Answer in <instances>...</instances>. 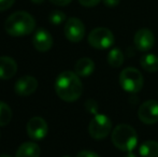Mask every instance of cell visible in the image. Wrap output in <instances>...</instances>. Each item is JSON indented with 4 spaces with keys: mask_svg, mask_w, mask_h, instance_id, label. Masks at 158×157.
Instances as JSON below:
<instances>
[{
    "mask_svg": "<svg viewBox=\"0 0 158 157\" xmlns=\"http://www.w3.org/2000/svg\"><path fill=\"white\" fill-rule=\"evenodd\" d=\"M87 41L92 48H97V50H106L114 44L115 38L110 29L104 27H98L89 32Z\"/></svg>",
    "mask_w": 158,
    "mask_h": 157,
    "instance_id": "6",
    "label": "cell"
},
{
    "mask_svg": "<svg viewBox=\"0 0 158 157\" xmlns=\"http://www.w3.org/2000/svg\"><path fill=\"white\" fill-rule=\"evenodd\" d=\"M48 21L53 24V25H60L66 21V14L59 10H55L48 15Z\"/></svg>",
    "mask_w": 158,
    "mask_h": 157,
    "instance_id": "20",
    "label": "cell"
},
{
    "mask_svg": "<svg viewBox=\"0 0 158 157\" xmlns=\"http://www.w3.org/2000/svg\"><path fill=\"white\" fill-rule=\"evenodd\" d=\"M12 119V110L6 103L0 101V126H6Z\"/></svg>",
    "mask_w": 158,
    "mask_h": 157,
    "instance_id": "19",
    "label": "cell"
},
{
    "mask_svg": "<svg viewBox=\"0 0 158 157\" xmlns=\"http://www.w3.org/2000/svg\"><path fill=\"white\" fill-rule=\"evenodd\" d=\"M133 43L137 50L141 52H148L154 46L155 44V36L150 29L142 28L135 32L133 37Z\"/></svg>",
    "mask_w": 158,
    "mask_h": 157,
    "instance_id": "10",
    "label": "cell"
},
{
    "mask_svg": "<svg viewBox=\"0 0 158 157\" xmlns=\"http://www.w3.org/2000/svg\"><path fill=\"white\" fill-rule=\"evenodd\" d=\"M41 150L37 143L29 141L25 142L17 149L15 157H40Z\"/></svg>",
    "mask_w": 158,
    "mask_h": 157,
    "instance_id": "15",
    "label": "cell"
},
{
    "mask_svg": "<svg viewBox=\"0 0 158 157\" xmlns=\"http://www.w3.org/2000/svg\"><path fill=\"white\" fill-rule=\"evenodd\" d=\"M121 87L125 92L130 94H137L143 87V76L142 73L133 67H127L123 69V71L119 73L118 78Z\"/></svg>",
    "mask_w": 158,
    "mask_h": 157,
    "instance_id": "4",
    "label": "cell"
},
{
    "mask_svg": "<svg viewBox=\"0 0 158 157\" xmlns=\"http://www.w3.org/2000/svg\"><path fill=\"white\" fill-rule=\"evenodd\" d=\"M64 32L66 38L71 42H80L85 36V26L81 19L77 17H70L64 24Z\"/></svg>",
    "mask_w": 158,
    "mask_h": 157,
    "instance_id": "8",
    "label": "cell"
},
{
    "mask_svg": "<svg viewBox=\"0 0 158 157\" xmlns=\"http://www.w3.org/2000/svg\"><path fill=\"white\" fill-rule=\"evenodd\" d=\"M35 19L25 11H17L11 14L4 23V29L12 37L28 36L35 30Z\"/></svg>",
    "mask_w": 158,
    "mask_h": 157,
    "instance_id": "2",
    "label": "cell"
},
{
    "mask_svg": "<svg viewBox=\"0 0 158 157\" xmlns=\"http://www.w3.org/2000/svg\"><path fill=\"white\" fill-rule=\"evenodd\" d=\"M95 71V63L88 57L80 58L74 66V72L79 76H88Z\"/></svg>",
    "mask_w": 158,
    "mask_h": 157,
    "instance_id": "14",
    "label": "cell"
},
{
    "mask_svg": "<svg viewBox=\"0 0 158 157\" xmlns=\"http://www.w3.org/2000/svg\"><path fill=\"white\" fill-rule=\"evenodd\" d=\"M75 157H100V156L97 153H95V152L89 151V150H83V151L79 152Z\"/></svg>",
    "mask_w": 158,
    "mask_h": 157,
    "instance_id": "23",
    "label": "cell"
},
{
    "mask_svg": "<svg viewBox=\"0 0 158 157\" xmlns=\"http://www.w3.org/2000/svg\"><path fill=\"white\" fill-rule=\"evenodd\" d=\"M17 64L9 56H0V80H9L15 76Z\"/></svg>",
    "mask_w": 158,
    "mask_h": 157,
    "instance_id": "13",
    "label": "cell"
},
{
    "mask_svg": "<svg viewBox=\"0 0 158 157\" xmlns=\"http://www.w3.org/2000/svg\"><path fill=\"white\" fill-rule=\"evenodd\" d=\"M63 157H70V156H63Z\"/></svg>",
    "mask_w": 158,
    "mask_h": 157,
    "instance_id": "29",
    "label": "cell"
},
{
    "mask_svg": "<svg viewBox=\"0 0 158 157\" xmlns=\"http://www.w3.org/2000/svg\"><path fill=\"white\" fill-rule=\"evenodd\" d=\"M53 4L55 6H67V4L70 3L72 0H50Z\"/></svg>",
    "mask_w": 158,
    "mask_h": 157,
    "instance_id": "25",
    "label": "cell"
},
{
    "mask_svg": "<svg viewBox=\"0 0 158 157\" xmlns=\"http://www.w3.org/2000/svg\"><path fill=\"white\" fill-rule=\"evenodd\" d=\"M139 154L141 157H158V142L148 140L139 147Z\"/></svg>",
    "mask_w": 158,
    "mask_h": 157,
    "instance_id": "17",
    "label": "cell"
},
{
    "mask_svg": "<svg viewBox=\"0 0 158 157\" xmlns=\"http://www.w3.org/2000/svg\"><path fill=\"white\" fill-rule=\"evenodd\" d=\"M125 157H138L135 155V153H132V152H127V154L125 155Z\"/></svg>",
    "mask_w": 158,
    "mask_h": 157,
    "instance_id": "26",
    "label": "cell"
},
{
    "mask_svg": "<svg viewBox=\"0 0 158 157\" xmlns=\"http://www.w3.org/2000/svg\"><path fill=\"white\" fill-rule=\"evenodd\" d=\"M38 88V81L35 78L30 76H22L16 81L14 90L19 96H29L33 94Z\"/></svg>",
    "mask_w": 158,
    "mask_h": 157,
    "instance_id": "11",
    "label": "cell"
},
{
    "mask_svg": "<svg viewBox=\"0 0 158 157\" xmlns=\"http://www.w3.org/2000/svg\"><path fill=\"white\" fill-rule=\"evenodd\" d=\"M14 2L15 0H0V12H3V11L10 9Z\"/></svg>",
    "mask_w": 158,
    "mask_h": 157,
    "instance_id": "21",
    "label": "cell"
},
{
    "mask_svg": "<svg viewBox=\"0 0 158 157\" xmlns=\"http://www.w3.org/2000/svg\"><path fill=\"white\" fill-rule=\"evenodd\" d=\"M103 2V4L108 8H115L119 4L121 0H101Z\"/></svg>",
    "mask_w": 158,
    "mask_h": 157,
    "instance_id": "24",
    "label": "cell"
},
{
    "mask_svg": "<svg viewBox=\"0 0 158 157\" xmlns=\"http://www.w3.org/2000/svg\"><path fill=\"white\" fill-rule=\"evenodd\" d=\"M31 2H33V3H37V4H39V3H42V2L44 1V0H30Z\"/></svg>",
    "mask_w": 158,
    "mask_h": 157,
    "instance_id": "27",
    "label": "cell"
},
{
    "mask_svg": "<svg viewBox=\"0 0 158 157\" xmlns=\"http://www.w3.org/2000/svg\"><path fill=\"white\" fill-rule=\"evenodd\" d=\"M48 132V123L40 116H35L30 118L27 123V134L33 141L42 140L46 137Z\"/></svg>",
    "mask_w": 158,
    "mask_h": 157,
    "instance_id": "9",
    "label": "cell"
},
{
    "mask_svg": "<svg viewBox=\"0 0 158 157\" xmlns=\"http://www.w3.org/2000/svg\"><path fill=\"white\" fill-rule=\"evenodd\" d=\"M32 44L39 52H48L53 46L52 35L44 28H40L33 35Z\"/></svg>",
    "mask_w": 158,
    "mask_h": 157,
    "instance_id": "12",
    "label": "cell"
},
{
    "mask_svg": "<svg viewBox=\"0 0 158 157\" xmlns=\"http://www.w3.org/2000/svg\"><path fill=\"white\" fill-rule=\"evenodd\" d=\"M140 65L146 72L154 73L158 71V56L152 53L144 54L140 58Z\"/></svg>",
    "mask_w": 158,
    "mask_h": 157,
    "instance_id": "16",
    "label": "cell"
},
{
    "mask_svg": "<svg viewBox=\"0 0 158 157\" xmlns=\"http://www.w3.org/2000/svg\"><path fill=\"white\" fill-rule=\"evenodd\" d=\"M80 2V4H82L85 8H93L96 6L97 4H99V2L101 0H77Z\"/></svg>",
    "mask_w": 158,
    "mask_h": 157,
    "instance_id": "22",
    "label": "cell"
},
{
    "mask_svg": "<svg viewBox=\"0 0 158 157\" xmlns=\"http://www.w3.org/2000/svg\"><path fill=\"white\" fill-rule=\"evenodd\" d=\"M108 64L113 68H118L123 65L124 63V54L119 48H112L109 52L108 57H106Z\"/></svg>",
    "mask_w": 158,
    "mask_h": 157,
    "instance_id": "18",
    "label": "cell"
},
{
    "mask_svg": "<svg viewBox=\"0 0 158 157\" xmlns=\"http://www.w3.org/2000/svg\"><path fill=\"white\" fill-rule=\"evenodd\" d=\"M88 132L96 140H102L112 132V122L106 114L96 113L88 125Z\"/></svg>",
    "mask_w": 158,
    "mask_h": 157,
    "instance_id": "5",
    "label": "cell"
},
{
    "mask_svg": "<svg viewBox=\"0 0 158 157\" xmlns=\"http://www.w3.org/2000/svg\"><path fill=\"white\" fill-rule=\"evenodd\" d=\"M0 157H12V156L8 155V154H1V155H0Z\"/></svg>",
    "mask_w": 158,
    "mask_h": 157,
    "instance_id": "28",
    "label": "cell"
},
{
    "mask_svg": "<svg viewBox=\"0 0 158 157\" xmlns=\"http://www.w3.org/2000/svg\"><path fill=\"white\" fill-rule=\"evenodd\" d=\"M138 118L145 125H154L158 123V102L156 100H148L138 109Z\"/></svg>",
    "mask_w": 158,
    "mask_h": 157,
    "instance_id": "7",
    "label": "cell"
},
{
    "mask_svg": "<svg viewBox=\"0 0 158 157\" xmlns=\"http://www.w3.org/2000/svg\"><path fill=\"white\" fill-rule=\"evenodd\" d=\"M55 92L61 100L73 102L82 96L83 84L75 72L67 70L57 76L55 82Z\"/></svg>",
    "mask_w": 158,
    "mask_h": 157,
    "instance_id": "1",
    "label": "cell"
},
{
    "mask_svg": "<svg viewBox=\"0 0 158 157\" xmlns=\"http://www.w3.org/2000/svg\"><path fill=\"white\" fill-rule=\"evenodd\" d=\"M111 141L119 151L132 152L138 144V134L130 125L118 124L111 132Z\"/></svg>",
    "mask_w": 158,
    "mask_h": 157,
    "instance_id": "3",
    "label": "cell"
}]
</instances>
